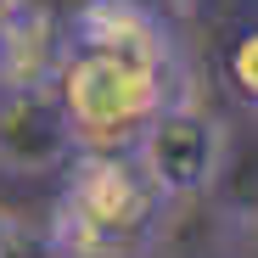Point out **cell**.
<instances>
[{"instance_id": "1", "label": "cell", "mask_w": 258, "mask_h": 258, "mask_svg": "<svg viewBox=\"0 0 258 258\" xmlns=\"http://www.w3.org/2000/svg\"><path fill=\"white\" fill-rule=\"evenodd\" d=\"M56 101L79 152H135L157 112L191 101V56L146 0H79L62 23Z\"/></svg>"}, {"instance_id": "2", "label": "cell", "mask_w": 258, "mask_h": 258, "mask_svg": "<svg viewBox=\"0 0 258 258\" xmlns=\"http://www.w3.org/2000/svg\"><path fill=\"white\" fill-rule=\"evenodd\" d=\"M163 213L168 197L135 152H73L45 230L62 258H146Z\"/></svg>"}, {"instance_id": "3", "label": "cell", "mask_w": 258, "mask_h": 258, "mask_svg": "<svg viewBox=\"0 0 258 258\" xmlns=\"http://www.w3.org/2000/svg\"><path fill=\"white\" fill-rule=\"evenodd\" d=\"M135 157L141 168L157 180V191L168 202L180 197H202L225 168V123L202 112L197 96L191 101H174L168 112L152 118V129L135 141Z\"/></svg>"}, {"instance_id": "4", "label": "cell", "mask_w": 258, "mask_h": 258, "mask_svg": "<svg viewBox=\"0 0 258 258\" xmlns=\"http://www.w3.org/2000/svg\"><path fill=\"white\" fill-rule=\"evenodd\" d=\"M73 152H79V141L56 101V84H28V90L0 84V168L6 174H17V180L62 174Z\"/></svg>"}, {"instance_id": "5", "label": "cell", "mask_w": 258, "mask_h": 258, "mask_svg": "<svg viewBox=\"0 0 258 258\" xmlns=\"http://www.w3.org/2000/svg\"><path fill=\"white\" fill-rule=\"evenodd\" d=\"M62 68V17H51L39 0H12L0 12V84H56Z\"/></svg>"}, {"instance_id": "6", "label": "cell", "mask_w": 258, "mask_h": 258, "mask_svg": "<svg viewBox=\"0 0 258 258\" xmlns=\"http://www.w3.org/2000/svg\"><path fill=\"white\" fill-rule=\"evenodd\" d=\"M225 79H230L236 101L258 112V23L247 34H236V45L225 51Z\"/></svg>"}, {"instance_id": "7", "label": "cell", "mask_w": 258, "mask_h": 258, "mask_svg": "<svg viewBox=\"0 0 258 258\" xmlns=\"http://www.w3.org/2000/svg\"><path fill=\"white\" fill-rule=\"evenodd\" d=\"M0 258H62V252H56L51 230H28L23 219H12L6 241H0Z\"/></svg>"}, {"instance_id": "8", "label": "cell", "mask_w": 258, "mask_h": 258, "mask_svg": "<svg viewBox=\"0 0 258 258\" xmlns=\"http://www.w3.org/2000/svg\"><path fill=\"white\" fill-rule=\"evenodd\" d=\"M6 230H12V213H6V208H0V241H6Z\"/></svg>"}, {"instance_id": "9", "label": "cell", "mask_w": 258, "mask_h": 258, "mask_svg": "<svg viewBox=\"0 0 258 258\" xmlns=\"http://www.w3.org/2000/svg\"><path fill=\"white\" fill-rule=\"evenodd\" d=\"M6 6H12V0H0V12H6Z\"/></svg>"}]
</instances>
